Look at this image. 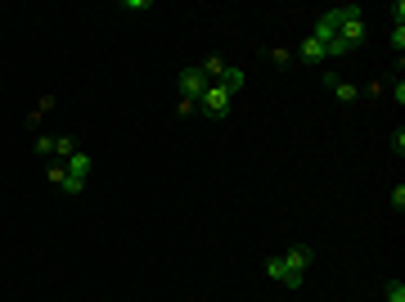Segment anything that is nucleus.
Instances as JSON below:
<instances>
[{"label": "nucleus", "mask_w": 405, "mask_h": 302, "mask_svg": "<svg viewBox=\"0 0 405 302\" xmlns=\"http://www.w3.org/2000/svg\"><path fill=\"white\" fill-rule=\"evenodd\" d=\"M315 262V248H306V244H298V248H288V252H275V257H266V275L275 284H284V289H298L302 280H306V267Z\"/></svg>", "instance_id": "1"}, {"label": "nucleus", "mask_w": 405, "mask_h": 302, "mask_svg": "<svg viewBox=\"0 0 405 302\" xmlns=\"http://www.w3.org/2000/svg\"><path fill=\"white\" fill-rule=\"evenodd\" d=\"M230 104H235V100H230L225 86H216V81L199 95V113H207V117H225V113H230Z\"/></svg>", "instance_id": "2"}, {"label": "nucleus", "mask_w": 405, "mask_h": 302, "mask_svg": "<svg viewBox=\"0 0 405 302\" xmlns=\"http://www.w3.org/2000/svg\"><path fill=\"white\" fill-rule=\"evenodd\" d=\"M45 180H50L54 190H64V194H81V190H86V176H72L64 163H50V167H45Z\"/></svg>", "instance_id": "3"}, {"label": "nucleus", "mask_w": 405, "mask_h": 302, "mask_svg": "<svg viewBox=\"0 0 405 302\" xmlns=\"http://www.w3.org/2000/svg\"><path fill=\"white\" fill-rule=\"evenodd\" d=\"M207 86H212V81H207L199 68H180V95H185V100H199Z\"/></svg>", "instance_id": "4"}, {"label": "nucleus", "mask_w": 405, "mask_h": 302, "mask_svg": "<svg viewBox=\"0 0 405 302\" xmlns=\"http://www.w3.org/2000/svg\"><path fill=\"white\" fill-rule=\"evenodd\" d=\"M324 86L334 91V95H338L342 104H356V100H360V91H356V86H347V81H342L338 72H324Z\"/></svg>", "instance_id": "5"}, {"label": "nucleus", "mask_w": 405, "mask_h": 302, "mask_svg": "<svg viewBox=\"0 0 405 302\" xmlns=\"http://www.w3.org/2000/svg\"><path fill=\"white\" fill-rule=\"evenodd\" d=\"M243 81H248V77H243V68H235V64H230L225 72H221V81H216V86H225V95L235 100V95L243 91Z\"/></svg>", "instance_id": "6"}, {"label": "nucleus", "mask_w": 405, "mask_h": 302, "mask_svg": "<svg viewBox=\"0 0 405 302\" xmlns=\"http://www.w3.org/2000/svg\"><path fill=\"white\" fill-rule=\"evenodd\" d=\"M64 167H68V172L72 176H90V167H95V158H90V153H72V158H64Z\"/></svg>", "instance_id": "7"}, {"label": "nucleus", "mask_w": 405, "mask_h": 302, "mask_svg": "<svg viewBox=\"0 0 405 302\" xmlns=\"http://www.w3.org/2000/svg\"><path fill=\"white\" fill-rule=\"evenodd\" d=\"M311 36H315V41H320V45H329V41H334V36H338V23L334 18H320V23H315V28H311Z\"/></svg>", "instance_id": "8"}, {"label": "nucleus", "mask_w": 405, "mask_h": 302, "mask_svg": "<svg viewBox=\"0 0 405 302\" xmlns=\"http://www.w3.org/2000/svg\"><path fill=\"white\" fill-rule=\"evenodd\" d=\"M302 59H306V64H324V45L320 41H315V36H306V41H302Z\"/></svg>", "instance_id": "9"}, {"label": "nucleus", "mask_w": 405, "mask_h": 302, "mask_svg": "<svg viewBox=\"0 0 405 302\" xmlns=\"http://www.w3.org/2000/svg\"><path fill=\"white\" fill-rule=\"evenodd\" d=\"M54 153H59V163H64V158H72V153H77V144H72L68 136H54Z\"/></svg>", "instance_id": "10"}, {"label": "nucleus", "mask_w": 405, "mask_h": 302, "mask_svg": "<svg viewBox=\"0 0 405 302\" xmlns=\"http://www.w3.org/2000/svg\"><path fill=\"white\" fill-rule=\"evenodd\" d=\"M383 298H387V302H405V284H401V280H387Z\"/></svg>", "instance_id": "11"}, {"label": "nucleus", "mask_w": 405, "mask_h": 302, "mask_svg": "<svg viewBox=\"0 0 405 302\" xmlns=\"http://www.w3.org/2000/svg\"><path fill=\"white\" fill-rule=\"evenodd\" d=\"M36 153H41V158H50V153H54V136H36Z\"/></svg>", "instance_id": "12"}, {"label": "nucleus", "mask_w": 405, "mask_h": 302, "mask_svg": "<svg viewBox=\"0 0 405 302\" xmlns=\"http://www.w3.org/2000/svg\"><path fill=\"white\" fill-rule=\"evenodd\" d=\"M176 113H180V117H189V113H199V100H185V95H180V104H176Z\"/></svg>", "instance_id": "13"}, {"label": "nucleus", "mask_w": 405, "mask_h": 302, "mask_svg": "<svg viewBox=\"0 0 405 302\" xmlns=\"http://www.w3.org/2000/svg\"><path fill=\"white\" fill-rule=\"evenodd\" d=\"M392 28H405V0L392 5Z\"/></svg>", "instance_id": "14"}, {"label": "nucleus", "mask_w": 405, "mask_h": 302, "mask_svg": "<svg viewBox=\"0 0 405 302\" xmlns=\"http://www.w3.org/2000/svg\"><path fill=\"white\" fill-rule=\"evenodd\" d=\"M270 64H275V68H288L293 54H288V50H270Z\"/></svg>", "instance_id": "15"}, {"label": "nucleus", "mask_w": 405, "mask_h": 302, "mask_svg": "<svg viewBox=\"0 0 405 302\" xmlns=\"http://www.w3.org/2000/svg\"><path fill=\"white\" fill-rule=\"evenodd\" d=\"M392 50H405V28H392Z\"/></svg>", "instance_id": "16"}, {"label": "nucleus", "mask_w": 405, "mask_h": 302, "mask_svg": "<svg viewBox=\"0 0 405 302\" xmlns=\"http://www.w3.org/2000/svg\"><path fill=\"white\" fill-rule=\"evenodd\" d=\"M392 208H397V212L405 208V185H397V190H392Z\"/></svg>", "instance_id": "17"}, {"label": "nucleus", "mask_w": 405, "mask_h": 302, "mask_svg": "<svg viewBox=\"0 0 405 302\" xmlns=\"http://www.w3.org/2000/svg\"><path fill=\"white\" fill-rule=\"evenodd\" d=\"M392 153H397V158L405 153V131H397V136H392Z\"/></svg>", "instance_id": "18"}]
</instances>
